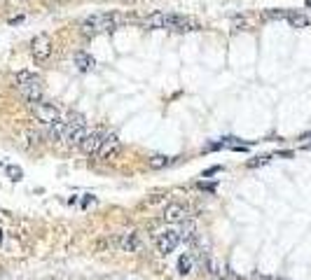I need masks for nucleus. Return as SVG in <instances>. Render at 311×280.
<instances>
[{
  "mask_svg": "<svg viewBox=\"0 0 311 280\" xmlns=\"http://www.w3.org/2000/svg\"><path fill=\"white\" fill-rule=\"evenodd\" d=\"M117 21H120V19L115 14H91L82 21V33L87 38H94V35H99V33L115 30L117 28Z\"/></svg>",
  "mask_w": 311,
  "mask_h": 280,
  "instance_id": "f257e3e1",
  "label": "nucleus"
},
{
  "mask_svg": "<svg viewBox=\"0 0 311 280\" xmlns=\"http://www.w3.org/2000/svg\"><path fill=\"white\" fill-rule=\"evenodd\" d=\"M30 54H33V61H35L38 66H42V63L49 59V54H52V38H49L47 33L35 35L33 42H30Z\"/></svg>",
  "mask_w": 311,
  "mask_h": 280,
  "instance_id": "f03ea898",
  "label": "nucleus"
},
{
  "mask_svg": "<svg viewBox=\"0 0 311 280\" xmlns=\"http://www.w3.org/2000/svg\"><path fill=\"white\" fill-rule=\"evenodd\" d=\"M164 28L168 30H199V21L192 16L178 14V12H168L164 14Z\"/></svg>",
  "mask_w": 311,
  "mask_h": 280,
  "instance_id": "7ed1b4c3",
  "label": "nucleus"
},
{
  "mask_svg": "<svg viewBox=\"0 0 311 280\" xmlns=\"http://www.w3.org/2000/svg\"><path fill=\"white\" fill-rule=\"evenodd\" d=\"M187 215H190V205L187 203H180V201H171V203H166V208H164V222L166 224H178V222H185L187 220Z\"/></svg>",
  "mask_w": 311,
  "mask_h": 280,
  "instance_id": "20e7f679",
  "label": "nucleus"
},
{
  "mask_svg": "<svg viewBox=\"0 0 311 280\" xmlns=\"http://www.w3.org/2000/svg\"><path fill=\"white\" fill-rule=\"evenodd\" d=\"M103 131L101 129H94V131H87V136H84L82 145H80V150H82V154H87V157H99V150L101 145H103Z\"/></svg>",
  "mask_w": 311,
  "mask_h": 280,
  "instance_id": "39448f33",
  "label": "nucleus"
},
{
  "mask_svg": "<svg viewBox=\"0 0 311 280\" xmlns=\"http://www.w3.org/2000/svg\"><path fill=\"white\" fill-rule=\"evenodd\" d=\"M115 248L122 252H138L143 248V243H141L136 231H124V234L115 236Z\"/></svg>",
  "mask_w": 311,
  "mask_h": 280,
  "instance_id": "423d86ee",
  "label": "nucleus"
},
{
  "mask_svg": "<svg viewBox=\"0 0 311 280\" xmlns=\"http://www.w3.org/2000/svg\"><path fill=\"white\" fill-rule=\"evenodd\" d=\"M178 243H180V231H175V229H164L159 236H157V250L161 255H168V252H173L178 248Z\"/></svg>",
  "mask_w": 311,
  "mask_h": 280,
  "instance_id": "0eeeda50",
  "label": "nucleus"
},
{
  "mask_svg": "<svg viewBox=\"0 0 311 280\" xmlns=\"http://www.w3.org/2000/svg\"><path fill=\"white\" fill-rule=\"evenodd\" d=\"M120 152H122L120 138L115 136V133H110V136L103 138V145H101V150H99V159L113 161V159H117V157H120Z\"/></svg>",
  "mask_w": 311,
  "mask_h": 280,
  "instance_id": "6e6552de",
  "label": "nucleus"
},
{
  "mask_svg": "<svg viewBox=\"0 0 311 280\" xmlns=\"http://www.w3.org/2000/svg\"><path fill=\"white\" fill-rule=\"evenodd\" d=\"M33 114H35V119L42 121V124H54V121H59V107L52 105V103H35L33 105Z\"/></svg>",
  "mask_w": 311,
  "mask_h": 280,
  "instance_id": "1a4fd4ad",
  "label": "nucleus"
},
{
  "mask_svg": "<svg viewBox=\"0 0 311 280\" xmlns=\"http://www.w3.org/2000/svg\"><path fill=\"white\" fill-rule=\"evenodd\" d=\"M19 93H21V98L28 105H35V103L42 100V82L35 80V82H30V84H23V87H19Z\"/></svg>",
  "mask_w": 311,
  "mask_h": 280,
  "instance_id": "9d476101",
  "label": "nucleus"
},
{
  "mask_svg": "<svg viewBox=\"0 0 311 280\" xmlns=\"http://www.w3.org/2000/svg\"><path fill=\"white\" fill-rule=\"evenodd\" d=\"M84 136H87V129H75V126H68L66 129V133H63V140H66V145H75V147H80L84 140Z\"/></svg>",
  "mask_w": 311,
  "mask_h": 280,
  "instance_id": "9b49d317",
  "label": "nucleus"
},
{
  "mask_svg": "<svg viewBox=\"0 0 311 280\" xmlns=\"http://www.w3.org/2000/svg\"><path fill=\"white\" fill-rule=\"evenodd\" d=\"M66 129H68V124L66 121H54V124H49L47 126V138L52 140V143H56V140H63V133H66Z\"/></svg>",
  "mask_w": 311,
  "mask_h": 280,
  "instance_id": "f8f14e48",
  "label": "nucleus"
},
{
  "mask_svg": "<svg viewBox=\"0 0 311 280\" xmlns=\"http://www.w3.org/2000/svg\"><path fill=\"white\" fill-rule=\"evenodd\" d=\"M286 19H288V23L293 26V28H307V26L311 23V19L304 14V12H288Z\"/></svg>",
  "mask_w": 311,
  "mask_h": 280,
  "instance_id": "ddd939ff",
  "label": "nucleus"
},
{
  "mask_svg": "<svg viewBox=\"0 0 311 280\" xmlns=\"http://www.w3.org/2000/svg\"><path fill=\"white\" fill-rule=\"evenodd\" d=\"M178 271H180V276H192V271H194V257L192 255H180Z\"/></svg>",
  "mask_w": 311,
  "mask_h": 280,
  "instance_id": "4468645a",
  "label": "nucleus"
},
{
  "mask_svg": "<svg viewBox=\"0 0 311 280\" xmlns=\"http://www.w3.org/2000/svg\"><path fill=\"white\" fill-rule=\"evenodd\" d=\"M143 28H148V30H152V28H164V12H152V14L143 21Z\"/></svg>",
  "mask_w": 311,
  "mask_h": 280,
  "instance_id": "2eb2a0df",
  "label": "nucleus"
},
{
  "mask_svg": "<svg viewBox=\"0 0 311 280\" xmlns=\"http://www.w3.org/2000/svg\"><path fill=\"white\" fill-rule=\"evenodd\" d=\"M168 164H171V159L164 157V154H152L150 159H148V168H152V171H161V168H166Z\"/></svg>",
  "mask_w": 311,
  "mask_h": 280,
  "instance_id": "dca6fc26",
  "label": "nucleus"
},
{
  "mask_svg": "<svg viewBox=\"0 0 311 280\" xmlns=\"http://www.w3.org/2000/svg\"><path fill=\"white\" fill-rule=\"evenodd\" d=\"M73 59H75V66H77L80 70L94 68V59H91L87 52H75V56H73Z\"/></svg>",
  "mask_w": 311,
  "mask_h": 280,
  "instance_id": "f3484780",
  "label": "nucleus"
},
{
  "mask_svg": "<svg viewBox=\"0 0 311 280\" xmlns=\"http://www.w3.org/2000/svg\"><path fill=\"white\" fill-rule=\"evenodd\" d=\"M66 124L68 126H75V129H84L87 126V117L82 112H68L66 114Z\"/></svg>",
  "mask_w": 311,
  "mask_h": 280,
  "instance_id": "a211bd4d",
  "label": "nucleus"
},
{
  "mask_svg": "<svg viewBox=\"0 0 311 280\" xmlns=\"http://www.w3.org/2000/svg\"><path fill=\"white\" fill-rule=\"evenodd\" d=\"M35 80H40L35 73H30V70H19L16 73V87H23V84H30L35 82Z\"/></svg>",
  "mask_w": 311,
  "mask_h": 280,
  "instance_id": "6ab92c4d",
  "label": "nucleus"
},
{
  "mask_svg": "<svg viewBox=\"0 0 311 280\" xmlns=\"http://www.w3.org/2000/svg\"><path fill=\"white\" fill-rule=\"evenodd\" d=\"M7 175H9V180H14V182H19L23 178V171L19 166H7Z\"/></svg>",
  "mask_w": 311,
  "mask_h": 280,
  "instance_id": "aec40b11",
  "label": "nucleus"
},
{
  "mask_svg": "<svg viewBox=\"0 0 311 280\" xmlns=\"http://www.w3.org/2000/svg\"><path fill=\"white\" fill-rule=\"evenodd\" d=\"M192 238H194V227H187V229H182L180 231V241H192Z\"/></svg>",
  "mask_w": 311,
  "mask_h": 280,
  "instance_id": "412c9836",
  "label": "nucleus"
},
{
  "mask_svg": "<svg viewBox=\"0 0 311 280\" xmlns=\"http://www.w3.org/2000/svg\"><path fill=\"white\" fill-rule=\"evenodd\" d=\"M267 161H269V157H258V159L248 161V166H251V168H255V166H265Z\"/></svg>",
  "mask_w": 311,
  "mask_h": 280,
  "instance_id": "4be33fe9",
  "label": "nucleus"
},
{
  "mask_svg": "<svg viewBox=\"0 0 311 280\" xmlns=\"http://www.w3.org/2000/svg\"><path fill=\"white\" fill-rule=\"evenodd\" d=\"M286 14H288V12H267V19H286Z\"/></svg>",
  "mask_w": 311,
  "mask_h": 280,
  "instance_id": "5701e85b",
  "label": "nucleus"
},
{
  "mask_svg": "<svg viewBox=\"0 0 311 280\" xmlns=\"http://www.w3.org/2000/svg\"><path fill=\"white\" fill-rule=\"evenodd\" d=\"M0 243H2V229H0Z\"/></svg>",
  "mask_w": 311,
  "mask_h": 280,
  "instance_id": "b1692460",
  "label": "nucleus"
}]
</instances>
